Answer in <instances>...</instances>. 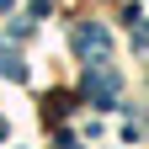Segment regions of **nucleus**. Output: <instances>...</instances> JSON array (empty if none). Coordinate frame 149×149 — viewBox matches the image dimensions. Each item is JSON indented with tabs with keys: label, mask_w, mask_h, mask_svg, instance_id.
Segmentation results:
<instances>
[{
	"label": "nucleus",
	"mask_w": 149,
	"mask_h": 149,
	"mask_svg": "<svg viewBox=\"0 0 149 149\" xmlns=\"http://www.w3.org/2000/svg\"><path fill=\"white\" fill-rule=\"evenodd\" d=\"M74 48H80V53H107V32L101 27H74Z\"/></svg>",
	"instance_id": "1"
},
{
	"label": "nucleus",
	"mask_w": 149,
	"mask_h": 149,
	"mask_svg": "<svg viewBox=\"0 0 149 149\" xmlns=\"http://www.w3.org/2000/svg\"><path fill=\"white\" fill-rule=\"evenodd\" d=\"M0 74H11V80H27V64H22V53L0 48Z\"/></svg>",
	"instance_id": "2"
},
{
	"label": "nucleus",
	"mask_w": 149,
	"mask_h": 149,
	"mask_svg": "<svg viewBox=\"0 0 149 149\" xmlns=\"http://www.w3.org/2000/svg\"><path fill=\"white\" fill-rule=\"evenodd\" d=\"M0 139H6V123H0Z\"/></svg>",
	"instance_id": "3"
}]
</instances>
